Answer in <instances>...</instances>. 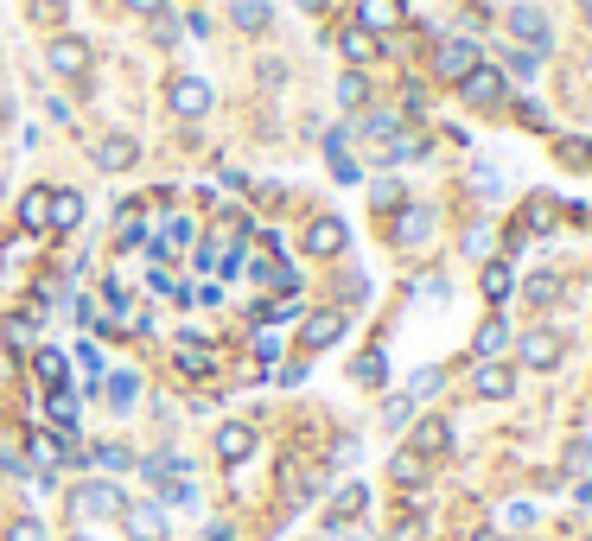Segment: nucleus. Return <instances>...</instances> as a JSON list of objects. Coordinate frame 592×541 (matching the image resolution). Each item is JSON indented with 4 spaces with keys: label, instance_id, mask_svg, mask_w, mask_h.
I'll list each match as a JSON object with an SVG mask.
<instances>
[{
    "label": "nucleus",
    "instance_id": "49530a36",
    "mask_svg": "<svg viewBox=\"0 0 592 541\" xmlns=\"http://www.w3.org/2000/svg\"><path fill=\"white\" fill-rule=\"evenodd\" d=\"M300 7H306V13H319V7H325V0H300Z\"/></svg>",
    "mask_w": 592,
    "mask_h": 541
},
{
    "label": "nucleus",
    "instance_id": "cd10ccee",
    "mask_svg": "<svg viewBox=\"0 0 592 541\" xmlns=\"http://www.w3.org/2000/svg\"><path fill=\"white\" fill-rule=\"evenodd\" d=\"M230 20H236L242 32H261V26H268V0H236Z\"/></svg>",
    "mask_w": 592,
    "mask_h": 541
},
{
    "label": "nucleus",
    "instance_id": "9b49d317",
    "mask_svg": "<svg viewBox=\"0 0 592 541\" xmlns=\"http://www.w3.org/2000/svg\"><path fill=\"white\" fill-rule=\"evenodd\" d=\"M510 32L529 51H548V20H542V7H510Z\"/></svg>",
    "mask_w": 592,
    "mask_h": 541
},
{
    "label": "nucleus",
    "instance_id": "7ed1b4c3",
    "mask_svg": "<svg viewBox=\"0 0 592 541\" xmlns=\"http://www.w3.org/2000/svg\"><path fill=\"white\" fill-rule=\"evenodd\" d=\"M166 102H172V115L198 121V115H211V83H204V77H172Z\"/></svg>",
    "mask_w": 592,
    "mask_h": 541
},
{
    "label": "nucleus",
    "instance_id": "a19ab883",
    "mask_svg": "<svg viewBox=\"0 0 592 541\" xmlns=\"http://www.w3.org/2000/svg\"><path fill=\"white\" fill-rule=\"evenodd\" d=\"M516 121H529V128H548V109H542V102H516Z\"/></svg>",
    "mask_w": 592,
    "mask_h": 541
},
{
    "label": "nucleus",
    "instance_id": "f3484780",
    "mask_svg": "<svg viewBox=\"0 0 592 541\" xmlns=\"http://www.w3.org/2000/svg\"><path fill=\"white\" fill-rule=\"evenodd\" d=\"M446 446H452V427L446 421H421V427H414V440H408V452H421V459H440Z\"/></svg>",
    "mask_w": 592,
    "mask_h": 541
},
{
    "label": "nucleus",
    "instance_id": "b1692460",
    "mask_svg": "<svg viewBox=\"0 0 592 541\" xmlns=\"http://www.w3.org/2000/svg\"><path fill=\"white\" fill-rule=\"evenodd\" d=\"M554 160H561V166H573V172H592V141L567 134V141H554Z\"/></svg>",
    "mask_w": 592,
    "mask_h": 541
},
{
    "label": "nucleus",
    "instance_id": "dca6fc26",
    "mask_svg": "<svg viewBox=\"0 0 592 541\" xmlns=\"http://www.w3.org/2000/svg\"><path fill=\"white\" fill-rule=\"evenodd\" d=\"M472 389L484 395V401H510V389H516V376L503 370V363H478V376H472Z\"/></svg>",
    "mask_w": 592,
    "mask_h": 541
},
{
    "label": "nucleus",
    "instance_id": "20e7f679",
    "mask_svg": "<svg viewBox=\"0 0 592 541\" xmlns=\"http://www.w3.org/2000/svg\"><path fill=\"white\" fill-rule=\"evenodd\" d=\"M459 90H465V102H472V109H491V102H503V90H510V77H503L497 64H478L472 77H459Z\"/></svg>",
    "mask_w": 592,
    "mask_h": 541
},
{
    "label": "nucleus",
    "instance_id": "58836bf2",
    "mask_svg": "<svg viewBox=\"0 0 592 541\" xmlns=\"http://www.w3.org/2000/svg\"><path fill=\"white\" fill-rule=\"evenodd\" d=\"M32 20H45V26H58V20H64V0H32Z\"/></svg>",
    "mask_w": 592,
    "mask_h": 541
},
{
    "label": "nucleus",
    "instance_id": "5701e85b",
    "mask_svg": "<svg viewBox=\"0 0 592 541\" xmlns=\"http://www.w3.org/2000/svg\"><path fill=\"white\" fill-rule=\"evenodd\" d=\"M32 370H39V382H51V389H64V376H71V357H64V351H51V344H45V351L32 357Z\"/></svg>",
    "mask_w": 592,
    "mask_h": 541
},
{
    "label": "nucleus",
    "instance_id": "72a5a7b5",
    "mask_svg": "<svg viewBox=\"0 0 592 541\" xmlns=\"http://www.w3.org/2000/svg\"><path fill=\"white\" fill-rule=\"evenodd\" d=\"M90 459L102 471H128V452H121V446H90Z\"/></svg>",
    "mask_w": 592,
    "mask_h": 541
},
{
    "label": "nucleus",
    "instance_id": "c9c22d12",
    "mask_svg": "<svg viewBox=\"0 0 592 541\" xmlns=\"http://www.w3.org/2000/svg\"><path fill=\"white\" fill-rule=\"evenodd\" d=\"M382 376H389V363H382V351L357 357V382H382Z\"/></svg>",
    "mask_w": 592,
    "mask_h": 541
},
{
    "label": "nucleus",
    "instance_id": "423d86ee",
    "mask_svg": "<svg viewBox=\"0 0 592 541\" xmlns=\"http://www.w3.org/2000/svg\"><path fill=\"white\" fill-rule=\"evenodd\" d=\"M249 452H255V427H249V421H223V427H217V459H223V465H242Z\"/></svg>",
    "mask_w": 592,
    "mask_h": 541
},
{
    "label": "nucleus",
    "instance_id": "0eeeda50",
    "mask_svg": "<svg viewBox=\"0 0 592 541\" xmlns=\"http://www.w3.org/2000/svg\"><path fill=\"white\" fill-rule=\"evenodd\" d=\"M344 242H351L344 217H319V223L306 230V255H344Z\"/></svg>",
    "mask_w": 592,
    "mask_h": 541
},
{
    "label": "nucleus",
    "instance_id": "4be33fe9",
    "mask_svg": "<svg viewBox=\"0 0 592 541\" xmlns=\"http://www.w3.org/2000/svg\"><path fill=\"white\" fill-rule=\"evenodd\" d=\"M427 236H433V217H427V211H402V223H395V242H402V249H421Z\"/></svg>",
    "mask_w": 592,
    "mask_h": 541
},
{
    "label": "nucleus",
    "instance_id": "f257e3e1",
    "mask_svg": "<svg viewBox=\"0 0 592 541\" xmlns=\"http://www.w3.org/2000/svg\"><path fill=\"white\" fill-rule=\"evenodd\" d=\"M478 64H484V58H478V45H472V39H440V51H433V71H440L446 83L472 77Z\"/></svg>",
    "mask_w": 592,
    "mask_h": 541
},
{
    "label": "nucleus",
    "instance_id": "e433bc0d",
    "mask_svg": "<svg viewBox=\"0 0 592 541\" xmlns=\"http://www.w3.org/2000/svg\"><path fill=\"white\" fill-rule=\"evenodd\" d=\"M408 414H414V395H395L389 408H382V421H389V427H408Z\"/></svg>",
    "mask_w": 592,
    "mask_h": 541
},
{
    "label": "nucleus",
    "instance_id": "1a4fd4ad",
    "mask_svg": "<svg viewBox=\"0 0 592 541\" xmlns=\"http://www.w3.org/2000/svg\"><path fill=\"white\" fill-rule=\"evenodd\" d=\"M134 160H141V141H134V134H109V141L96 147V166L102 172H128Z\"/></svg>",
    "mask_w": 592,
    "mask_h": 541
},
{
    "label": "nucleus",
    "instance_id": "37998d69",
    "mask_svg": "<svg viewBox=\"0 0 592 541\" xmlns=\"http://www.w3.org/2000/svg\"><path fill=\"white\" fill-rule=\"evenodd\" d=\"M503 522H510V529H529L535 510H529V503H510V516H503Z\"/></svg>",
    "mask_w": 592,
    "mask_h": 541
},
{
    "label": "nucleus",
    "instance_id": "2eb2a0df",
    "mask_svg": "<svg viewBox=\"0 0 592 541\" xmlns=\"http://www.w3.org/2000/svg\"><path fill=\"white\" fill-rule=\"evenodd\" d=\"M128 535L134 541H160L166 535V510H160V503H134V510H128Z\"/></svg>",
    "mask_w": 592,
    "mask_h": 541
},
{
    "label": "nucleus",
    "instance_id": "7c9ffc66",
    "mask_svg": "<svg viewBox=\"0 0 592 541\" xmlns=\"http://www.w3.org/2000/svg\"><path fill=\"white\" fill-rule=\"evenodd\" d=\"M32 465H39V471H51V465H64V446L58 440H51V433H32Z\"/></svg>",
    "mask_w": 592,
    "mask_h": 541
},
{
    "label": "nucleus",
    "instance_id": "a878e982",
    "mask_svg": "<svg viewBox=\"0 0 592 541\" xmlns=\"http://www.w3.org/2000/svg\"><path fill=\"white\" fill-rule=\"evenodd\" d=\"M51 421L77 440V389H51Z\"/></svg>",
    "mask_w": 592,
    "mask_h": 541
},
{
    "label": "nucleus",
    "instance_id": "6ab92c4d",
    "mask_svg": "<svg viewBox=\"0 0 592 541\" xmlns=\"http://www.w3.org/2000/svg\"><path fill=\"white\" fill-rule=\"evenodd\" d=\"M510 293H516V268H510V261H491V268H484V300L503 306Z\"/></svg>",
    "mask_w": 592,
    "mask_h": 541
},
{
    "label": "nucleus",
    "instance_id": "473e14b6",
    "mask_svg": "<svg viewBox=\"0 0 592 541\" xmlns=\"http://www.w3.org/2000/svg\"><path fill=\"white\" fill-rule=\"evenodd\" d=\"M363 503H370V497H363V484H351V491H338V503H332V522H344V516H357V510H363Z\"/></svg>",
    "mask_w": 592,
    "mask_h": 541
},
{
    "label": "nucleus",
    "instance_id": "aec40b11",
    "mask_svg": "<svg viewBox=\"0 0 592 541\" xmlns=\"http://www.w3.org/2000/svg\"><path fill=\"white\" fill-rule=\"evenodd\" d=\"M179 370H185V376H211V370H217L211 344H198V338H179Z\"/></svg>",
    "mask_w": 592,
    "mask_h": 541
},
{
    "label": "nucleus",
    "instance_id": "c756f323",
    "mask_svg": "<svg viewBox=\"0 0 592 541\" xmlns=\"http://www.w3.org/2000/svg\"><path fill=\"white\" fill-rule=\"evenodd\" d=\"M338 102H344V109H363V102H370V83H363V71H344V77H338Z\"/></svg>",
    "mask_w": 592,
    "mask_h": 541
},
{
    "label": "nucleus",
    "instance_id": "c85d7f7f",
    "mask_svg": "<svg viewBox=\"0 0 592 541\" xmlns=\"http://www.w3.org/2000/svg\"><path fill=\"white\" fill-rule=\"evenodd\" d=\"M32 331H39V306H26V312H13V319H7V325H0V338H7V344H26V338H32Z\"/></svg>",
    "mask_w": 592,
    "mask_h": 541
},
{
    "label": "nucleus",
    "instance_id": "09e8293b",
    "mask_svg": "<svg viewBox=\"0 0 592 541\" xmlns=\"http://www.w3.org/2000/svg\"><path fill=\"white\" fill-rule=\"evenodd\" d=\"M71 541H96V535H71Z\"/></svg>",
    "mask_w": 592,
    "mask_h": 541
},
{
    "label": "nucleus",
    "instance_id": "393cba45",
    "mask_svg": "<svg viewBox=\"0 0 592 541\" xmlns=\"http://www.w3.org/2000/svg\"><path fill=\"white\" fill-rule=\"evenodd\" d=\"M51 223H58V230H77L83 223V191H58V198H51Z\"/></svg>",
    "mask_w": 592,
    "mask_h": 541
},
{
    "label": "nucleus",
    "instance_id": "2f4dec72",
    "mask_svg": "<svg viewBox=\"0 0 592 541\" xmlns=\"http://www.w3.org/2000/svg\"><path fill=\"white\" fill-rule=\"evenodd\" d=\"M134 395H141V382H134L128 370L109 376V408H115V414H121V408H134Z\"/></svg>",
    "mask_w": 592,
    "mask_h": 541
},
{
    "label": "nucleus",
    "instance_id": "4468645a",
    "mask_svg": "<svg viewBox=\"0 0 592 541\" xmlns=\"http://www.w3.org/2000/svg\"><path fill=\"white\" fill-rule=\"evenodd\" d=\"M472 351H478V363H497L503 351H510V325H503V319H484L478 338H472Z\"/></svg>",
    "mask_w": 592,
    "mask_h": 541
},
{
    "label": "nucleus",
    "instance_id": "c03bdc74",
    "mask_svg": "<svg viewBox=\"0 0 592 541\" xmlns=\"http://www.w3.org/2000/svg\"><path fill=\"white\" fill-rule=\"evenodd\" d=\"M121 7H128V13H147V20H153V13H166V0H121Z\"/></svg>",
    "mask_w": 592,
    "mask_h": 541
},
{
    "label": "nucleus",
    "instance_id": "de8ad7c7",
    "mask_svg": "<svg viewBox=\"0 0 592 541\" xmlns=\"http://www.w3.org/2000/svg\"><path fill=\"white\" fill-rule=\"evenodd\" d=\"M580 7H586V20H592V0H580Z\"/></svg>",
    "mask_w": 592,
    "mask_h": 541
},
{
    "label": "nucleus",
    "instance_id": "ea45409f",
    "mask_svg": "<svg viewBox=\"0 0 592 541\" xmlns=\"http://www.w3.org/2000/svg\"><path fill=\"white\" fill-rule=\"evenodd\" d=\"M274 351H281V338H274V331L261 325V331H255V357H261V363H274Z\"/></svg>",
    "mask_w": 592,
    "mask_h": 541
},
{
    "label": "nucleus",
    "instance_id": "6e6552de",
    "mask_svg": "<svg viewBox=\"0 0 592 541\" xmlns=\"http://www.w3.org/2000/svg\"><path fill=\"white\" fill-rule=\"evenodd\" d=\"M344 338V312H312V319L300 325V344L306 351H325V344Z\"/></svg>",
    "mask_w": 592,
    "mask_h": 541
},
{
    "label": "nucleus",
    "instance_id": "a18cd8bd",
    "mask_svg": "<svg viewBox=\"0 0 592 541\" xmlns=\"http://www.w3.org/2000/svg\"><path fill=\"white\" fill-rule=\"evenodd\" d=\"M472 541H503V535H497V529H478V535H472Z\"/></svg>",
    "mask_w": 592,
    "mask_h": 541
},
{
    "label": "nucleus",
    "instance_id": "412c9836",
    "mask_svg": "<svg viewBox=\"0 0 592 541\" xmlns=\"http://www.w3.org/2000/svg\"><path fill=\"white\" fill-rule=\"evenodd\" d=\"M20 223H26V230H45V223H51V191L45 185H32L20 198Z\"/></svg>",
    "mask_w": 592,
    "mask_h": 541
},
{
    "label": "nucleus",
    "instance_id": "39448f33",
    "mask_svg": "<svg viewBox=\"0 0 592 541\" xmlns=\"http://www.w3.org/2000/svg\"><path fill=\"white\" fill-rule=\"evenodd\" d=\"M402 20H408V0H357V26L376 32V39H382V32H395Z\"/></svg>",
    "mask_w": 592,
    "mask_h": 541
},
{
    "label": "nucleus",
    "instance_id": "ddd939ff",
    "mask_svg": "<svg viewBox=\"0 0 592 541\" xmlns=\"http://www.w3.org/2000/svg\"><path fill=\"white\" fill-rule=\"evenodd\" d=\"M338 45H344V58H351V64H376L382 58V39H376V32H363V26H344Z\"/></svg>",
    "mask_w": 592,
    "mask_h": 541
},
{
    "label": "nucleus",
    "instance_id": "4c0bfd02",
    "mask_svg": "<svg viewBox=\"0 0 592 541\" xmlns=\"http://www.w3.org/2000/svg\"><path fill=\"white\" fill-rule=\"evenodd\" d=\"M554 293H561V281H554V274H535V281H529V300H535V306H548Z\"/></svg>",
    "mask_w": 592,
    "mask_h": 541
},
{
    "label": "nucleus",
    "instance_id": "f03ea898",
    "mask_svg": "<svg viewBox=\"0 0 592 541\" xmlns=\"http://www.w3.org/2000/svg\"><path fill=\"white\" fill-rule=\"evenodd\" d=\"M115 510H128V497L115 491V484H77L71 491V516H115Z\"/></svg>",
    "mask_w": 592,
    "mask_h": 541
},
{
    "label": "nucleus",
    "instance_id": "f8f14e48",
    "mask_svg": "<svg viewBox=\"0 0 592 541\" xmlns=\"http://www.w3.org/2000/svg\"><path fill=\"white\" fill-rule=\"evenodd\" d=\"M51 71H58V77H83V71H90V45H83V39H51Z\"/></svg>",
    "mask_w": 592,
    "mask_h": 541
},
{
    "label": "nucleus",
    "instance_id": "f704fd0d",
    "mask_svg": "<svg viewBox=\"0 0 592 541\" xmlns=\"http://www.w3.org/2000/svg\"><path fill=\"white\" fill-rule=\"evenodd\" d=\"M7 541H45V522H39V516H20V522L7 529Z\"/></svg>",
    "mask_w": 592,
    "mask_h": 541
},
{
    "label": "nucleus",
    "instance_id": "9d476101",
    "mask_svg": "<svg viewBox=\"0 0 592 541\" xmlns=\"http://www.w3.org/2000/svg\"><path fill=\"white\" fill-rule=\"evenodd\" d=\"M561 363V338L554 331H529L522 338V370H554Z\"/></svg>",
    "mask_w": 592,
    "mask_h": 541
},
{
    "label": "nucleus",
    "instance_id": "bb28decb",
    "mask_svg": "<svg viewBox=\"0 0 592 541\" xmlns=\"http://www.w3.org/2000/svg\"><path fill=\"white\" fill-rule=\"evenodd\" d=\"M389 478H395V484H408V491H414V484H421V478H427V459H421V452H395V465H389Z\"/></svg>",
    "mask_w": 592,
    "mask_h": 541
},
{
    "label": "nucleus",
    "instance_id": "a211bd4d",
    "mask_svg": "<svg viewBox=\"0 0 592 541\" xmlns=\"http://www.w3.org/2000/svg\"><path fill=\"white\" fill-rule=\"evenodd\" d=\"M503 77H516V83H535L542 77V51H529V45H516V51H503V64H497Z\"/></svg>",
    "mask_w": 592,
    "mask_h": 541
},
{
    "label": "nucleus",
    "instance_id": "79ce46f5",
    "mask_svg": "<svg viewBox=\"0 0 592 541\" xmlns=\"http://www.w3.org/2000/svg\"><path fill=\"white\" fill-rule=\"evenodd\" d=\"M427 529H421V516H402V522H395V541H421Z\"/></svg>",
    "mask_w": 592,
    "mask_h": 541
}]
</instances>
